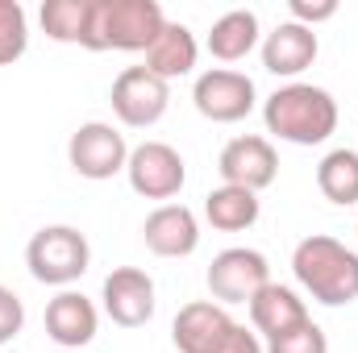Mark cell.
<instances>
[{"label":"cell","mask_w":358,"mask_h":353,"mask_svg":"<svg viewBox=\"0 0 358 353\" xmlns=\"http://www.w3.org/2000/svg\"><path fill=\"white\" fill-rule=\"evenodd\" d=\"M321 54V42H317V29L308 25H296V21H283L275 25L267 38H263V67L279 80H292L304 75Z\"/></svg>","instance_id":"5bb4252c"},{"label":"cell","mask_w":358,"mask_h":353,"mask_svg":"<svg viewBox=\"0 0 358 353\" xmlns=\"http://www.w3.org/2000/svg\"><path fill=\"white\" fill-rule=\"evenodd\" d=\"M25 266L38 283L46 287H71L76 278H84L92 266V246L88 237L71 225H46L29 237L25 246Z\"/></svg>","instance_id":"277c9868"},{"label":"cell","mask_w":358,"mask_h":353,"mask_svg":"<svg viewBox=\"0 0 358 353\" xmlns=\"http://www.w3.org/2000/svg\"><path fill=\"white\" fill-rule=\"evenodd\" d=\"M259 212H263V204H259V195L246 191V187L221 183V187H213V191L204 195V220H208L213 229H221V233H242V229H250V225L259 220Z\"/></svg>","instance_id":"d6986e66"},{"label":"cell","mask_w":358,"mask_h":353,"mask_svg":"<svg viewBox=\"0 0 358 353\" xmlns=\"http://www.w3.org/2000/svg\"><path fill=\"white\" fill-rule=\"evenodd\" d=\"M192 104L204 121L213 125H238L255 112L259 104V91H255V80L234 71V67H213L204 75H196L192 84Z\"/></svg>","instance_id":"5b68a950"},{"label":"cell","mask_w":358,"mask_h":353,"mask_svg":"<svg viewBox=\"0 0 358 353\" xmlns=\"http://www.w3.org/2000/svg\"><path fill=\"white\" fill-rule=\"evenodd\" d=\"M246 308H250V324H255L267 341L279 337V333H287V329H296V324H304V320H313L308 308H304V299H300L292 287H283V283H267Z\"/></svg>","instance_id":"e0dca14e"},{"label":"cell","mask_w":358,"mask_h":353,"mask_svg":"<svg viewBox=\"0 0 358 353\" xmlns=\"http://www.w3.org/2000/svg\"><path fill=\"white\" fill-rule=\"evenodd\" d=\"M234 316L217 303V299H196L183 303L171 324V341L179 353H217L225 345V337L234 333Z\"/></svg>","instance_id":"7c38bea8"},{"label":"cell","mask_w":358,"mask_h":353,"mask_svg":"<svg viewBox=\"0 0 358 353\" xmlns=\"http://www.w3.org/2000/svg\"><path fill=\"white\" fill-rule=\"evenodd\" d=\"M167 17L159 0H96L88 50H150Z\"/></svg>","instance_id":"3957f363"},{"label":"cell","mask_w":358,"mask_h":353,"mask_svg":"<svg viewBox=\"0 0 358 353\" xmlns=\"http://www.w3.org/2000/svg\"><path fill=\"white\" fill-rule=\"evenodd\" d=\"M259 46V17L250 8H229L208 29V54L221 63H242Z\"/></svg>","instance_id":"ac0fdd59"},{"label":"cell","mask_w":358,"mask_h":353,"mask_svg":"<svg viewBox=\"0 0 358 353\" xmlns=\"http://www.w3.org/2000/svg\"><path fill=\"white\" fill-rule=\"evenodd\" d=\"M55 353H84V350H55Z\"/></svg>","instance_id":"4316f807"},{"label":"cell","mask_w":358,"mask_h":353,"mask_svg":"<svg viewBox=\"0 0 358 353\" xmlns=\"http://www.w3.org/2000/svg\"><path fill=\"white\" fill-rule=\"evenodd\" d=\"M296 283L325 308H346L358 299V254L346 250L338 237L313 233L292 250Z\"/></svg>","instance_id":"7a4b0ae2"},{"label":"cell","mask_w":358,"mask_h":353,"mask_svg":"<svg viewBox=\"0 0 358 353\" xmlns=\"http://www.w3.org/2000/svg\"><path fill=\"white\" fill-rule=\"evenodd\" d=\"M108 100H113V112H117L121 125H129V129H150V125H159V121L167 117L171 84L159 80V75L146 71V67H125V71L113 80Z\"/></svg>","instance_id":"8992f818"},{"label":"cell","mask_w":358,"mask_h":353,"mask_svg":"<svg viewBox=\"0 0 358 353\" xmlns=\"http://www.w3.org/2000/svg\"><path fill=\"white\" fill-rule=\"evenodd\" d=\"M92 13H96V0H46L38 21H42L46 38H55L63 46H88Z\"/></svg>","instance_id":"ffe728a7"},{"label":"cell","mask_w":358,"mask_h":353,"mask_svg":"<svg viewBox=\"0 0 358 353\" xmlns=\"http://www.w3.org/2000/svg\"><path fill=\"white\" fill-rule=\"evenodd\" d=\"M287 13H292L296 25L317 29L321 21H334L338 17V0H287Z\"/></svg>","instance_id":"d4e9b609"},{"label":"cell","mask_w":358,"mask_h":353,"mask_svg":"<svg viewBox=\"0 0 358 353\" xmlns=\"http://www.w3.org/2000/svg\"><path fill=\"white\" fill-rule=\"evenodd\" d=\"M317 187L329 204L350 208L358 204V150H329L317 167Z\"/></svg>","instance_id":"44dd1931"},{"label":"cell","mask_w":358,"mask_h":353,"mask_svg":"<svg viewBox=\"0 0 358 353\" xmlns=\"http://www.w3.org/2000/svg\"><path fill=\"white\" fill-rule=\"evenodd\" d=\"M213 299L225 308V303H250L263 287L271 283V266L259 250L250 246H229L221 250L213 262H208V274H204Z\"/></svg>","instance_id":"ba28073f"},{"label":"cell","mask_w":358,"mask_h":353,"mask_svg":"<svg viewBox=\"0 0 358 353\" xmlns=\"http://www.w3.org/2000/svg\"><path fill=\"white\" fill-rule=\"evenodd\" d=\"M21 329H25V303L17 299L13 287L0 283V345H8Z\"/></svg>","instance_id":"cb8c5ba5"},{"label":"cell","mask_w":358,"mask_h":353,"mask_svg":"<svg viewBox=\"0 0 358 353\" xmlns=\"http://www.w3.org/2000/svg\"><path fill=\"white\" fill-rule=\"evenodd\" d=\"M217 171H221V183L246 187V191L259 195V191L271 187L275 175H279V154H275V146H271L267 137L242 133V137L225 142V150H221V158H217Z\"/></svg>","instance_id":"8fae6325"},{"label":"cell","mask_w":358,"mask_h":353,"mask_svg":"<svg viewBox=\"0 0 358 353\" xmlns=\"http://www.w3.org/2000/svg\"><path fill=\"white\" fill-rule=\"evenodd\" d=\"M125 175H129V187L138 195H146V200H171L187 183V167H183L176 146H167V142H142V146L129 150Z\"/></svg>","instance_id":"30bf717a"},{"label":"cell","mask_w":358,"mask_h":353,"mask_svg":"<svg viewBox=\"0 0 358 353\" xmlns=\"http://www.w3.org/2000/svg\"><path fill=\"white\" fill-rule=\"evenodd\" d=\"M196 59H200V46H196V33L183 25V21H167L163 33L150 42L146 50V71H155L159 80H179V75H192L196 71Z\"/></svg>","instance_id":"2e32d148"},{"label":"cell","mask_w":358,"mask_h":353,"mask_svg":"<svg viewBox=\"0 0 358 353\" xmlns=\"http://www.w3.org/2000/svg\"><path fill=\"white\" fill-rule=\"evenodd\" d=\"M142 241L159 258H187L200 246V220L187 204H159L142 225Z\"/></svg>","instance_id":"4fadbf2b"},{"label":"cell","mask_w":358,"mask_h":353,"mask_svg":"<svg viewBox=\"0 0 358 353\" xmlns=\"http://www.w3.org/2000/svg\"><path fill=\"white\" fill-rule=\"evenodd\" d=\"M29 46V21L17 0H0V67L17 63Z\"/></svg>","instance_id":"7402d4cb"},{"label":"cell","mask_w":358,"mask_h":353,"mask_svg":"<svg viewBox=\"0 0 358 353\" xmlns=\"http://www.w3.org/2000/svg\"><path fill=\"white\" fill-rule=\"evenodd\" d=\"M96 329H100V312H96V303L88 295L67 287V291H59L46 303V337L59 350H84V345H92Z\"/></svg>","instance_id":"9a60e30c"},{"label":"cell","mask_w":358,"mask_h":353,"mask_svg":"<svg viewBox=\"0 0 358 353\" xmlns=\"http://www.w3.org/2000/svg\"><path fill=\"white\" fill-rule=\"evenodd\" d=\"M217 353H267V350H263L259 333H250L246 324H234V333L225 337V345H221Z\"/></svg>","instance_id":"484cf974"},{"label":"cell","mask_w":358,"mask_h":353,"mask_svg":"<svg viewBox=\"0 0 358 353\" xmlns=\"http://www.w3.org/2000/svg\"><path fill=\"white\" fill-rule=\"evenodd\" d=\"M267 353H329V337L321 333V324L304 320V324H296V329L271 337Z\"/></svg>","instance_id":"603a6c76"},{"label":"cell","mask_w":358,"mask_h":353,"mask_svg":"<svg viewBox=\"0 0 358 353\" xmlns=\"http://www.w3.org/2000/svg\"><path fill=\"white\" fill-rule=\"evenodd\" d=\"M100 299H104V316L121 329H142L155 320V308H159V295H155V278L138 266H117L104 287H100Z\"/></svg>","instance_id":"9c48e42d"},{"label":"cell","mask_w":358,"mask_h":353,"mask_svg":"<svg viewBox=\"0 0 358 353\" xmlns=\"http://www.w3.org/2000/svg\"><path fill=\"white\" fill-rule=\"evenodd\" d=\"M67 163L80 179L92 183H104V179L121 175L125 163H129V146H125V133L113 129L108 121H88L71 133L67 142Z\"/></svg>","instance_id":"52a82bcc"},{"label":"cell","mask_w":358,"mask_h":353,"mask_svg":"<svg viewBox=\"0 0 358 353\" xmlns=\"http://www.w3.org/2000/svg\"><path fill=\"white\" fill-rule=\"evenodd\" d=\"M267 133L292 146H321L338 129V100L317 84H283L263 104Z\"/></svg>","instance_id":"6da1fadb"}]
</instances>
